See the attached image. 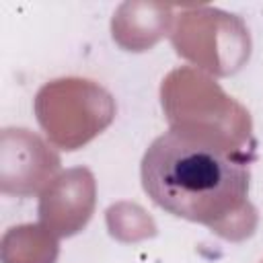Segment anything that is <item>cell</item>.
Wrapping results in <instances>:
<instances>
[{"instance_id":"obj_1","label":"cell","mask_w":263,"mask_h":263,"mask_svg":"<svg viewBox=\"0 0 263 263\" xmlns=\"http://www.w3.org/2000/svg\"><path fill=\"white\" fill-rule=\"evenodd\" d=\"M142 187L164 212L214 224L236 212L249 193V158L208 132L168 129L142 156Z\"/></svg>"}]
</instances>
